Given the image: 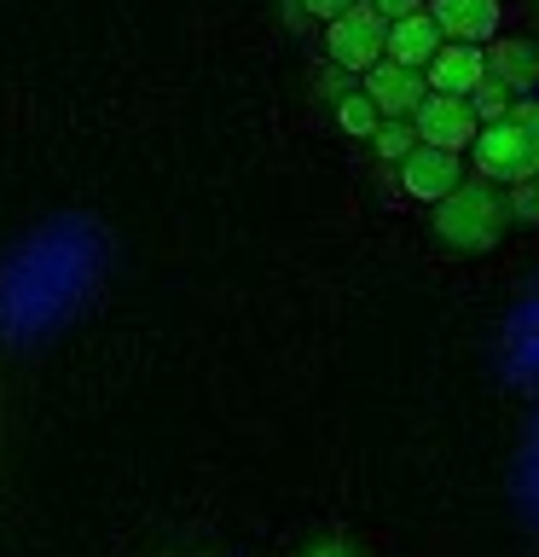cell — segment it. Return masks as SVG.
<instances>
[{
  "label": "cell",
  "mask_w": 539,
  "mask_h": 557,
  "mask_svg": "<svg viewBox=\"0 0 539 557\" xmlns=\"http://www.w3.org/2000/svg\"><path fill=\"white\" fill-rule=\"evenodd\" d=\"M337 122H342V134H354V139H372V134L383 128V111H377V99L360 87V94L337 99Z\"/></svg>",
  "instance_id": "obj_11"
},
{
  "label": "cell",
  "mask_w": 539,
  "mask_h": 557,
  "mask_svg": "<svg viewBox=\"0 0 539 557\" xmlns=\"http://www.w3.org/2000/svg\"><path fill=\"white\" fill-rule=\"evenodd\" d=\"M308 557H354V546H342V540H325V546H313Z\"/></svg>",
  "instance_id": "obj_17"
},
{
  "label": "cell",
  "mask_w": 539,
  "mask_h": 557,
  "mask_svg": "<svg viewBox=\"0 0 539 557\" xmlns=\"http://www.w3.org/2000/svg\"><path fill=\"white\" fill-rule=\"evenodd\" d=\"M365 94L377 99L383 116H417V104L429 99V76H424L417 64L383 59L377 70H365Z\"/></svg>",
  "instance_id": "obj_6"
},
{
  "label": "cell",
  "mask_w": 539,
  "mask_h": 557,
  "mask_svg": "<svg viewBox=\"0 0 539 557\" xmlns=\"http://www.w3.org/2000/svg\"><path fill=\"white\" fill-rule=\"evenodd\" d=\"M325 47H330V64H337V70L365 76V70H377L383 59H389V17L365 0V7L330 17V24H325Z\"/></svg>",
  "instance_id": "obj_3"
},
{
  "label": "cell",
  "mask_w": 539,
  "mask_h": 557,
  "mask_svg": "<svg viewBox=\"0 0 539 557\" xmlns=\"http://www.w3.org/2000/svg\"><path fill=\"white\" fill-rule=\"evenodd\" d=\"M435 24L447 29V41H476V47H487L499 35V0H435Z\"/></svg>",
  "instance_id": "obj_8"
},
{
  "label": "cell",
  "mask_w": 539,
  "mask_h": 557,
  "mask_svg": "<svg viewBox=\"0 0 539 557\" xmlns=\"http://www.w3.org/2000/svg\"><path fill=\"white\" fill-rule=\"evenodd\" d=\"M511 198L493 186V181H464L452 198L435 203V238L447 244V250H459V256H487L493 244L504 238V226H511Z\"/></svg>",
  "instance_id": "obj_1"
},
{
  "label": "cell",
  "mask_w": 539,
  "mask_h": 557,
  "mask_svg": "<svg viewBox=\"0 0 539 557\" xmlns=\"http://www.w3.org/2000/svg\"><path fill=\"white\" fill-rule=\"evenodd\" d=\"M504 198H511V215L516 221H539V174H534V181H516Z\"/></svg>",
  "instance_id": "obj_14"
},
{
  "label": "cell",
  "mask_w": 539,
  "mask_h": 557,
  "mask_svg": "<svg viewBox=\"0 0 539 557\" xmlns=\"http://www.w3.org/2000/svg\"><path fill=\"white\" fill-rule=\"evenodd\" d=\"M469 99H476V116H481V122H499V116L516 104V94H511V87H504V82L493 76V70H487V82H481Z\"/></svg>",
  "instance_id": "obj_13"
},
{
  "label": "cell",
  "mask_w": 539,
  "mask_h": 557,
  "mask_svg": "<svg viewBox=\"0 0 539 557\" xmlns=\"http://www.w3.org/2000/svg\"><path fill=\"white\" fill-rule=\"evenodd\" d=\"M354 7H365V0H302V12H313V17H342V12H354Z\"/></svg>",
  "instance_id": "obj_15"
},
{
  "label": "cell",
  "mask_w": 539,
  "mask_h": 557,
  "mask_svg": "<svg viewBox=\"0 0 539 557\" xmlns=\"http://www.w3.org/2000/svg\"><path fill=\"white\" fill-rule=\"evenodd\" d=\"M476 174L481 181H534L539 174V99H516L499 122L476 134Z\"/></svg>",
  "instance_id": "obj_2"
},
{
  "label": "cell",
  "mask_w": 539,
  "mask_h": 557,
  "mask_svg": "<svg viewBox=\"0 0 539 557\" xmlns=\"http://www.w3.org/2000/svg\"><path fill=\"white\" fill-rule=\"evenodd\" d=\"M441 47H447V29L435 24V12H412V17H394V24H389V59L394 64L429 70V59Z\"/></svg>",
  "instance_id": "obj_9"
},
{
  "label": "cell",
  "mask_w": 539,
  "mask_h": 557,
  "mask_svg": "<svg viewBox=\"0 0 539 557\" xmlns=\"http://www.w3.org/2000/svg\"><path fill=\"white\" fill-rule=\"evenodd\" d=\"M400 186H406V198H424V203L452 198V191L464 186V151L417 139V151L400 157Z\"/></svg>",
  "instance_id": "obj_4"
},
{
  "label": "cell",
  "mask_w": 539,
  "mask_h": 557,
  "mask_svg": "<svg viewBox=\"0 0 539 557\" xmlns=\"http://www.w3.org/2000/svg\"><path fill=\"white\" fill-rule=\"evenodd\" d=\"M417 139H429V146H476L481 134V116H476V99H459V94H429L424 104H417Z\"/></svg>",
  "instance_id": "obj_5"
},
{
  "label": "cell",
  "mask_w": 539,
  "mask_h": 557,
  "mask_svg": "<svg viewBox=\"0 0 539 557\" xmlns=\"http://www.w3.org/2000/svg\"><path fill=\"white\" fill-rule=\"evenodd\" d=\"M487 70H493L511 94H534L539 87V47L534 41H493L487 47Z\"/></svg>",
  "instance_id": "obj_10"
},
{
  "label": "cell",
  "mask_w": 539,
  "mask_h": 557,
  "mask_svg": "<svg viewBox=\"0 0 539 557\" xmlns=\"http://www.w3.org/2000/svg\"><path fill=\"white\" fill-rule=\"evenodd\" d=\"M372 146L383 163H400L406 151H417V122L412 116H383V128L372 134Z\"/></svg>",
  "instance_id": "obj_12"
},
{
  "label": "cell",
  "mask_w": 539,
  "mask_h": 557,
  "mask_svg": "<svg viewBox=\"0 0 539 557\" xmlns=\"http://www.w3.org/2000/svg\"><path fill=\"white\" fill-rule=\"evenodd\" d=\"M372 7H377V12L394 24V17H412V12H424V0H372Z\"/></svg>",
  "instance_id": "obj_16"
},
{
  "label": "cell",
  "mask_w": 539,
  "mask_h": 557,
  "mask_svg": "<svg viewBox=\"0 0 539 557\" xmlns=\"http://www.w3.org/2000/svg\"><path fill=\"white\" fill-rule=\"evenodd\" d=\"M481 82H487V52H481L476 41H447V47L429 59V94H459V99H469Z\"/></svg>",
  "instance_id": "obj_7"
}]
</instances>
